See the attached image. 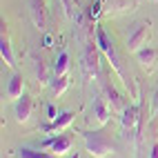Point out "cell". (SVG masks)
Wrapping results in <instances>:
<instances>
[{
	"instance_id": "cell-14",
	"label": "cell",
	"mask_w": 158,
	"mask_h": 158,
	"mask_svg": "<svg viewBox=\"0 0 158 158\" xmlns=\"http://www.w3.org/2000/svg\"><path fill=\"white\" fill-rule=\"evenodd\" d=\"M136 120H138V109H136V107H125L123 109V127L125 129L134 127Z\"/></svg>"
},
{
	"instance_id": "cell-10",
	"label": "cell",
	"mask_w": 158,
	"mask_h": 158,
	"mask_svg": "<svg viewBox=\"0 0 158 158\" xmlns=\"http://www.w3.org/2000/svg\"><path fill=\"white\" fill-rule=\"evenodd\" d=\"M23 89H25L23 76H20V73H14L11 80H9V87H7V96L11 100H18L20 96H23Z\"/></svg>"
},
{
	"instance_id": "cell-20",
	"label": "cell",
	"mask_w": 158,
	"mask_h": 158,
	"mask_svg": "<svg viewBox=\"0 0 158 158\" xmlns=\"http://www.w3.org/2000/svg\"><path fill=\"white\" fill-rule=\"evenodd\" d=\"M156 118H158V96H156Z\"/></svg>"
},
{
	"instance_id": "cell-2",
	"label": "cell",
	"mask_w": 158,
	"mask_h": 158,
	"mask_svg": "<svg viewBox=\"0 0 158 158\" xmlns=\"http://www.w3.org/2000/svg\"><path fill=\"white\" fill-rule=\"evenodd\" d=\"M96 38H98V47L105 51V54H107V58L111 60V67L116 69V73H118V76L123 78V82L127 87H131V80L127 78V73H125V69H123V65H120V58H118V54H116V49H114V43L109 40V36L105 34V29L102 27H98L96 29ZM134 89V87H131Z\"/></svg>"
},
{
	"instance_id": "cell-11",
	"label": "cell",
	"mask_w": 158,
	"mask_h": 158,
	"mask_svg": "<svg viewBox=\"0 0 158 158\" xmlns=\"http://www.w3.org/2000/svg\"><path fill=\"white\" fill-rule=\"evenodd\" d=\"M29 7H31V16H34L36 27H45V5H43V0H29Z\"/></svg>"
},
{
	"instance_id": "cell-13",
	"label": "cell",
	"mask_w": 158,
	"mask_h": 158,
	"mask_svg": "<svg viewBox=\"0 0 158 158\" xmlns=\"http://www.w3.org/2000/svg\"><path fill=\"white\" fill-rule=\"evenodd\" d=\"M67 69H69V54L62 51V54L56 58V62H54V76H65Z\"/></svg>"
},
{
	"instance_id": "cell-19",
	"label": "cell",
	"mask_w": 158,
	"mask_h": 158,
	"mask_svg": "<svg viewBox=\"0 0 158 158\" xmlns=\"http://www.w3.org/2000/svg\"><path fill=\"white\" fill-rule=\"evenodd\" d=\"M149 158H158V143L152 147V156H149Z\"/></svg>"
},
{
	"instance_id": "cell-7",
	"label": "cell",
	"mask_w": 158,
	"mask_h": 158,
	"mask_svg": "<svg viewBox=\"0 0 158 158\" xmlns=\"http://www.w3.org/2000/svg\"><path fill=\"white\" fill-rule=\"evenodd\" d=\"M31 111H34V100L23 94V96L18 98V102H16V120L18 123H27Z\"/></svg>"
},
{
	"instance_id": "cell-5",
	"label": "cell",
	"mask_w": 158,
	"mask_h": 158,
	"mask_svg": "<svg viewBox=\"0 0 158 158\" xmlns=\"http://www.w3.org/2000/svg\"><path fill=\"white\" fill-rule=\"evenodd\" d=\"M82 69H85V76H96V73H98V51H96V45H94V43H89L85 47Z\"/></svg>"
},
{
	"instance_id": "cell-6",
	"label": "cell",
	"mask_w": 158,
	"mask_h": 158,
	"mask_svg": "<svg viewBox=\"0 0 158 158\" xmlns=\"http://www.w3.org/2000/svg\"><path fill=\"white\" fill-rule=\"evenodd\" d=\"M136 58H138V65L145 71H154L156 69V60H158V51L154 47H143L140 51H136Z\"/></svg>"
},
{
	"instance_id": "cell-9",
	"label": "cell",
	"mask_w": 158,
	"mask_h": 158,
	"mask_svg": "<svg viewBox=\"0 0 158 158\" xmlns=\"http://www.w3.org/2000/svg\"><path fill=\"white\" fill-rule=\"evenodd\" d=\"M91 109H94V116H96V120H98V123H107V120H109L111 107L107 105V100H105L102 96H96V98H94Z\"/></svg>"
},
{
	"instance_id": "cell-3",
	"label": "cell",
	"mask_w": 158,
	"mask_h": 158,
	"mask_svg": "<svg viewBox=\"0 0 158 158\" xmlns=\"http://www.w3.org/2000/svg\"><path fill=\"white\" fill-rule=\"evenodd\" d=\"M152 36V25L149 23H138L134 29H131V34L127 36V49L129 51H140L143 47H147V40H149Z\"/></svg>"
},
{
	"instance_id": "cell-1",
	"label": "cell",
	"mask_w": 158,
	"mask_h": 158,
	"mask_svg": "<svg viewBox=\"0 0 158 158\" xmlns=\"http://www.w3.org/2000/svg\"><path fill=\"white\" fill-rule=\"evenodd\" d=\"M85 149L96 158H105L114 154V140L107 131H85Z\"/></svg>"
},
{
	"instance_id": "cell-8",
	"label": "cell",
	"mask_w": 158,
	"mask_h": 158,
	"mask_svg": "<svg viewBox=\"0 0 158 158\" xmlns=\"http://www.w3.org/2000/svg\"><path fill=\"white\" fill-rule=\"evenodd\" d=\"M71 120H73V114H71V111H65V114L56 116L54 123L45 125L43 131H45V134H56V131H62L65 127H69V125H71Z\"/></svg>"
},
{
	"instance_id": "cell-16",
	"label": "cell",
	"mask_w": 158,
	"mask_h": 158,
	"mask_svg": "<svg viewBox=\"0 0 158 158\" xmlns=\"http://www.w3.org/2000/svg\"><path fill=\"white\" fill-rule=\"evenodd\" d=\"M20 158H49L47 154H43V152H34V149H20Z\"/></svg>"
},
{
	"instance_id": "cell-18",
	"label": "cell",
	"mask_w": 158,
	"mask_h": 158,
	"mask_svg": "<svg viewBox=\"0 0 158 158\" xmlns=\"http://www.w3.org/2000/svg\"><path fill=\"white\" fill-rule=\"evenodd\" d=\"M62 5L67 7V14H71V9H73V5H71V0H62Z\"/></svg>"
},
{
	"instance_id": "cell-17",
	"label": "cell",
	"mask_w": 158,
	"mask_h": 158,
	"mask_svg": "<svg viewBox=\"0 0 158 158\" xmlns=\"http://www.w3.org/2000/svg\"><path fill=\"white\" fill-rule=\"evenodd\" d=\"M47 114H49V116H47V118H51V120H54V118H56V109H54V107H51V105H49V107H47Z\"/></svg>"
},
{
	"instance_id": "cell-15",
	"label": "cell",
	"mask_w": 158,
	"mask_h": 158,
	"mask_svg": "<svg viewBox=\"0 0 158 158\" xmlns=\"http://www.w3.org/2000/svg\"><path fill=\"white\" fill-rule=\"evenodd\" d=\"M67 87H69V80H67V76H54L51 89H54V94H56V96H60V94L65 91Z\"/></svg>"
},
{
	"instance_id": "cell-4",
	"label": "cell",
	"mask_w": 158,
	"mask_h": 158,
	"mask_svg": "<svg viewBox=\"0 0 158 158\" xmlns=\"http://www.w3.org/2000/svg\"><path fill=\"white\" fill-rule=\"evenodd\" d=\"M40 145L47 147V149H49L51 154L62 156V154H67V152L71 149L73 140H71V136H67V134H54V136H49V138H45Z\"/></svg>"
},
{
	"instance_id": "cell-12",
	"label": "cell",
	"mask_w": 158,
	"mask_h": 158,
	"mask_svg": "<svg viewBox=\"0 0 158 158\" xmlns=\"http://www.w3.org/2000/svg\"><path fill=\"white\" fill-rule=\"evenodd\" d=\"M0 54H2V60L7 67H14L16 65V58H14V51H11V43H9V38L2 34L0 38Z\"/></svg>"
}]
</instances>
